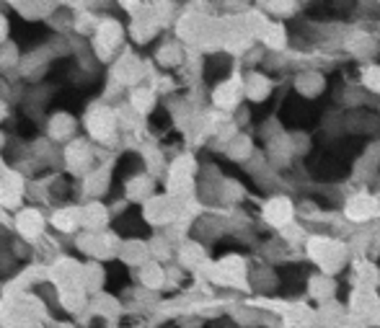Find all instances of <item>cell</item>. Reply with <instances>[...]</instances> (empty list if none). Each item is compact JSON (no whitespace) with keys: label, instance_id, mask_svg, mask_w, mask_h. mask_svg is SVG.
<instances>
[{"label":"cell","instance_id":"1","mask_svg":"<svg viewBox=\"0 0 380 328\" xmlns=\"http://www.w3.org/2000/svg\"><path fill=\"white\" fill-rule=\"evenodd\" d=\"M106 282H109V292H114L119 295L127 285H129V279H127V269L122 264H109V276H106Z\"/></svg>","mask_w":380,"mask_h":328}]
</instances>
